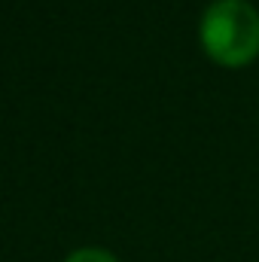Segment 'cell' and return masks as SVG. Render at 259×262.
Instances as JSON below:
<instances>
[{
    "label": "cell",
    "instance_id": "cell-2",
    "mask_svg": "<svg viewBox=\"0 0 259 262\" xmlns=\"http://www.w3.org/2000/svg\"><path fill=\"white\" fill-rule=\"evenodd\" d=\"M64 262H119V256H113L104 247H76L64 256Z\"/></svg>",
    "mask_w": 259,
    "mask_h": 262
},
{
    "label": "cell",
    "instance_id": "cell-1",
    "mask_svg": "<svg viewBox=\"0 0 259 262\" xmlns=\"http://www.w3.org/2000/svg\"><path fill=\"white\" fill-rule=\"evenodd\" d=\"M198 43L220 67H247L259 55V12L247 0H217L198 21Z\"/></svg>",
    "mask_w": 259,
    "mask_h": 262
}]
</instances>
